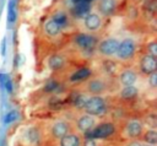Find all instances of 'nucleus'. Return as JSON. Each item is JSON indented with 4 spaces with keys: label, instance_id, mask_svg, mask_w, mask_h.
I'll return each mask as SVG.
<instances>
[{
    "label": "nucleus",
    "instance_id": "f03ea898",
    "mask_svg": "<svg viewBox=\"0 0 157 146\" xmlns=\"http://www.w3.org/2000/svg\"><path fill=\"white\" fill-rule=\"evenodd\" d=\"M135 49H136V43L134 39L131 38H125L124 40L119 42L118 49H117V55L119 59L121 60H128L130 58L134 56L135 54Z\"/></svg>",
    "mask_w": 157,
    "mask_h": 146
},
{
    "label": "nucleus",
    "instance_id": "0eeeda50",
    "mask_svg": "<svg viewBox=\"0 0 157 146\" xmlns=\"http://www.w3.org/2000/svg\"><path fill=\"white\" fill-rule=\"evenodd\" d=\"M102 26V18L98 13H92L90 12L85 17V27L88 31H96Z\"/></svg>",
    "mask_w": 157,
    "mask_h": 146
},
{
    "label": "nucleus",
    "instance_id": "2f4dec72",
    "mask_svg": "<svg viewBox=\"0 0 157 146\" xmlns=\"http://www.w3.org/2000/svg\"><path fill=\"white\" fill-rule=\"evenodd\" d=\"M128 146H142V145H141L139 141H132V142H130Z\"/></svg>",
    "mask_w": 157,
    "mask_h": 146
},
{
    "label": "nucleus",
    "instance_id": "a878e982",
    "mask_svg": "<svg viewBox=\"0 0 157 146\" xmlns=\"http://www.w3.org/2000/svg\"><path fill=\"white\" fill-rule=\"evenodd\" d=\"M148 83L151 87H157V72H152L148 75Z\"/></svg>",
    "mask_w": 157,
    "mask_h": 146
},
{
    "label": "nucleus",
    "instance_id": "7c9ffc66",
    "mask_svg": "<svg viewBox=\"0 0 157 146\" xmlns=\"http://www.w3.org/2000/svg\"><path fill=\"white\" fill-rule=\"evenodd\" d=\"M92 0H71L72 5H78V4H85V2H91Z\"/></svg>",
    "mask_w": 157,
    "mask_h": 146
},
{
    "label": "nucleus",
    "instance_id": "f257e3e1",
    "mask_svg": "<svg viewBox=\"0 0 157 146\" xmlns=\"http://www.w3.org/2000/svg\"><path fill=\"white\" fill-rule=\"evenodd\" d=\"M83 109L88 115H92V117L102 115L107 110V103L101 96H92V97H88Z\"/></svg>",
    "mask_w": 157,
    "mask_h": 146
},
{
    "label": "nucleus",
    "instance_id": "f8f14e48",
    "mask_svg": "<svg viewBox=\"0 0 157 146\" xmlns=\"http://www.w3.org/2000/svg\"><path fill=\"white\" fill-rule=\"evenodd\" d=\"M137 75L132 71V70H124L120 75V82L121 85L125 86H134V83L136 82Z\"/></svg>",
    "mask_w": 157,
    "mask_h": 146
},
{
    "label": "nucleus",
    "instance_id": "412c9836",
    "mask_svg": "<svg viewBox=\"0 0 157 146\" xmlns=\"http://www.w3.org/2000/svg\"><path fill=\"white\" fill-rule=\"evenodd\" d=\"M144 140L147 142V145H152L155 146L157 144V131L155 129L148 130L145 135H144Z\"/></svg>",
    "mask_w": 157,
    "mask_h": 146
},
{
    "label": "nucleus",
    "instance_id": "c85d7f7f",
    "mask_svg": "<svg viewBox=\"0 0 157 146\" xmlns=\"http://www.w3.org/2000/svg\"><path fill=\"white\" fill-rule=\"evenodd\" d=\"M83 146H97V145H96V142H94L93 139L87 137V139L85 140V142H83Z\"/></svg>",
    "mask_w": 157,
    "mask_h": 146
},
{
    "label": "nucleus",
    "instance_id": "39448f33",
    "mask_svg": "<svg viewBox=\"0 0 157 146\" xmlns=\"http://www.w3.org/2000/svg\"><path fill=\"white\" fill-rule=\"evenodd\" d=\"M118 45H119V40L118 39H115V38H107V39H103L99 43L98 50L104 56H112V55H114L117 53Z\"/></svg>",
    "mask_w": 157,
    "mask_h": 146
},
{
    "label": "nucleus",
    "instance_id": "473e14b6",
    "mask_svg": "<svg viewBox=\"0 0 157 146\" xmlns=\"http://www.w3.org/2000/svg\"><path fill=\"white\" fill-rule=\"evenodd\" d=\"M7 83H6V88H7V91H11V82L10 81H6Z\"/></svg>",
    "mask_w": 157,
    "mask_h": 146
},
{
    "label": "nucleus",
    "instance_id": "9b49d317",
    "mask_svg": "<svg viewBox=\"0 0 157 146\" xmlns=\"http://www.w3.org/2000/svg\"><path fill=\"white\" fill-rule=\"evenodd\" d=\"M142 133V124L140 120H130L126 125V134L130 137H137Z\"/></svg>",
    "mask_w": 157,
    "mask_h": 146
},
{
    "label": "nucleus",
    "instance_id": "393cba45",
    "mask_svg": "<svg viewBox=\"0 0 157 146\" xmlns=\"http://www.w3.org/2000/svg\"><path fill=\"white\" fill-rule=\"evenodd\" d=\"M147 52H148V55H152V56H157V43L156 42H151L148 43L147 45Z\"/></svg>",
    "mask_w": 157,
    "mask_h": 146
},
{
    "label": "nucleus",
    "instance_id": "5701e85b",
    "mask_svg": "<svg viewBox=\"0 0 157 146\" xmlns=\"http://www.w3.org/2000/svg\"><path fill=\"white\" fill-rule=\"evenodd\" d=\"M27 137H28V140H29L32 144H36V142L39 140V133L37 131V129L31 128V129L27 130Z\"/></svg>",
    "mask_w": 157,
    "mask_h": 146
},
{
    "label": "nucleus",
    "instance_id": "f704fd0d",
    "mask_svg": "<svg viewBox=\"0 0 157 146\" xmlns=\"http://www.w3.org/2000/svg\"><path fill=\"white\" fill-rule=\"evenodd\" d=\"M142 146H152V145H142Z\"/></svg>",
    "mask_w": 157,
    "mask_h": 146
},
{
    "label": "nucleus",
    "instance_id": "ddd939ff",
    "mask_svg": "<svg viewBox=\"0 0 157 146\" xmlns=\"http://www.w3.org/2000/svg\"><path fill=\"white\" fill-rule=\"evenodd\" d=\"M104 90H105V85L102 80L96 79V80L90 81V83H88V91L93 96H99Z\"/></svg>",
    "mask_w": 157,
    "mask_h": 146
},
{
    "label": "nucleus",
    "instance_id": "9d476101",
    "mask_svg": "<svg viewBox=\"0 0 157 146\" xmlns=\"http://www.w3.org/2000/svg\"><path fill=\"white\" fill-rule=\"evenodd\" d=\"M52 134L56 139H61L65 135H67L69 134V125H67V123H65L63 120L55 121L53 128H52Z\"/></svg>",
    "mask_w": 157,
    "mask_h": 146
},
{
    "label": "nucleus",
    "instance_id": "a211bd4d",
    "mask_svg": "<svg viewBox=\"0 0 157 146\" xmlns=\"http://www.w3.org/2000/svg\"><path fill=\"white\" fill-rule=\"evenodd\" d=\"M65 64V59L59 55V54H55V55H52L48 60V66L52 69V70H59L64 66Z\"/></svg>",
    "mask_w": 157,
    "mask_h": 146
},
{
    "label": "nucleus",
    "instance_id": "4be33fe9",
    "mask_svg": "<svg viewBox=\"0 0 157 146\" xmlns=\"http://www.w3.org/2000/svg\"><path fill=\"white\" fill-rule=\"evenodd\" d=\"M87 99H88L87 94H77L75 97V99H74V104L77 108H85V106L87 103Z\"/></svg>",
    "mask_w": 157,
    "mask_h": 146
},
{
    "label": "nucleus",
    "instance_id": "1a4fd4ad",
    "mask_svg": "<svg viewBox=\"0 0 157 146\" xmlns=\"http://www.w3.org/2000/svg\"><path fill=\"white\" fill-rule=\"evenodd\" d=\"M93 126H94V118L92 115L85 114L80 117L77 120V128L83 133H88L90 130L93 129Z\"/></svg>",
    "mask_w": 157,
    "mask_h": 146
},
{
    "label": "nucleus",
    "instance_id": "aec40b11",
    "mask_svg": "<svg viewBox=\"0 0 157 146\" xmlns=\"http://www.w3.org/2000/svg\"><path fill=\"white\" fill-rule=\"evenodd\" d=\"M121 97L125 98V99H131V98H135L137 94H139V90L135 87V86H125L121 92H120Z\"/></svg>",
    "mask_w": 157,
    "mask_h": 146
},
{
    "label": "nucleus",
    "instance_id": "6e6552de",
    "mask_svg": "<svg viewBox=\"0 0 157 146\" xmlns=\"http://www.w3.org/2000/svg\"><path fill=\"white\" fill-rule=\"evenodd\" d=\"M90 12H91V2L72 5V9H71V15L77 18H85Z\"/></svg>",
    "mask_w": 157,
    "mask_h": 146
},
{
    "label": "nucleus",
    "instance_id": "4468645a",
    "mask_svg": "<svg viewBox=\"0 0 157 146\" xmlns=\"http://www.w3.org/2000/svg\"><path fill=\"white\" fill-rule=\"evenodd\" d=\"M117 7V1L115 0H101L99 4V11L103 15H112L115 11Z\"/></svg>",
    "mask_w": 157,
    "mask_h": 146
},
{
    "label": "nucleus",
    "instance_id": "20e7f679",
    "mask_svg": "<svg viewBox=\"0 0 157 146\" xmlns=\"http://www.w3.org/2000/svg\"><path fill=\"white\" fill-rule=\"evenodd\" d=\"M74 42H75V44H76L78 48H81V49H83V50H90V52H91V50L96 47V44H97L96 37H93V36L90 34V33H80V34H77V36L75 37Z\"/></svg>",
    "mask_w": 157,
    "mask_h": 146
},
{
    "label": "nucleus",
    "instance_id": "cd10ccee",
    "mask_svg": "<svg viewBox=\"0 0 157 146\" xmlns=\"http://www.w3.org/2000/svg\"><path fill=\"white\" fill-rule=\"evenodd\" d=\"M15 18H16L15 5H13V2H11V5H10V9H9V20H10V22H13V21H15Z\"/></svg>",
    "mask_w": 157,
    "mask_h": 146
},
{
    "label": "nucleus",
    "instance_id": "b1692460",
    "mask_svg": "<svg viewBox=\"0 0 157 146\" xmlns=\"http://www.w3.org/2000/svg\"><path fill=\"white\" fill-rule=\"evenodd\" d=\"M103 66H104V70L108 72V74H114L117 71V64L112 60H104L103 61Z\"/></svg>",
    "mask_w": 157,
    "mask_h": 146
},
{
    "label": "nucleus",
    "instance_id": "f3484780",
    "mask_svg": "<svg viewBox=\"0 0 157 146\" xmlns=\"http://www.w3.org/2000/svg\"><path fill=\"white\" fill-rule=\"evenodd\" d=\"M52 20H53L55 23H58L60 28L66 27V26L69 25V16H67V13L64 12V11H56V12L52 16Z\"/></svg>",
    "mask_w": 157,
    "mask_h": 146
},
{
    "label": "nucleus",
    "instance_id": "bb28decb",
    "mask_svg": "<svg viewBox=\"0 0 157 146\" xmlns=\"http://www.w3.org/2000/svg\"><path fill=\"white\" fill-rule=\"evenodd\" d=\"M56 88H58V83H56L55 81H50V82H48V83L45 85L44 91H45V92H53V91L56 90Z\"/></svg>",
    "mask_w": 157,
    "mask_h": 146
},
{
    "label": "nucleus",
    "instance_id": "72a5a7b5",
    "mask_svg": "<svg viewBox=\"0 0 157 146\" xmlns=\"http://www.w3.org/2000/svg\"><path fill=\"white\" fill-rule=\"evenodd\" d=\"M2 54H5V40H2Z\"/></svg>",
    "mask_w": 157,
    "mask_h": 146
},
{
    "label": "nucleus",
    "instance_id": "2eb2a0df",
    "mask_svg": "<svg viewBox=\"0 0 157 146\" xmlns=\"http://www.w3.org/2000/svg\"><path fill=\"white\" fill-rule=\"evenodd\" d=\"M61 28L59 27L58 23H55L52 18H49L48 21H45L44 23V32L49 36V37H56L60 33Z\"/></svg>",
    "mask_w": 157,
    "mask_h": 146
},
{
    "label": "nucleus",
    "instance_id": "6ab92c4d",
    "mask_svg": "<svg viewBox=\"0 0 157 146\" xmlns=\"http://www.w3.org/2000/svg\"><path fill=\"white\" fill-rule=\"evenodd\" d=\"M90 75H91V70L87 67H82V69H78L76 72H74V75L70 77V80L72 82H77L81 80H86Z\"/></svg>",
    "mask_w": 157,
    "mask_h": 146
},
{
    "label": "nucleus",
    "instance_id": "7ed1b4c3",
    "mask_svg": "<svg viewBox=\"0 0 157 146\" xmlns=\"http://www.w3.org/2000/svg\"><path fill=\"white\" fill-rule=\"evenodd\" d=\"M114 130L115 129L112 123H103L96 126L94 129L90 130V134L87 133V136H90V139H103L110 136L114 133Z\"/></svg>",
    "mask_w": 157,
    "mask_h": 146
},
{
    "label": "nucleus",
    "instance_id": "c756f323",
    "mask_svg": "<svg viewBox=\"0 0 157 146\" xmlns=\"http://www.w3.org/2000/svg\"><path fill=\"white\" fill-rule=\"evenodd\" d=\"M16 118V113L15 112H11L10 114H7V117H6V119H5V121L6 123H9V121H11V120H13Z\"/></svg>",
    "mask_w": 157,
    "mask_h": 146
},
{
    "label": "nucleus",
    "instance_id": "423d86ee",
    "mask_svg": "<svg viewBox=\"0 0 157 146\" xmlns=\"http://www.w3.org/2000/svg\"><path fill=\"white\" fill-rule=\"evenodd\" d=\"M140 69L146 75L155 72L157 70V59L152 55H148V54L144 55L141 61H140Z\"/></svg>",
    "mask_w": 157,
    "mask_h": 146
},
{
    "label": "nucleus",
    "instance_id": "dca6fc26",
    "mask_svg": "<svg viewBox=\"0 0 157 146\" xmlns=\"http://www.w3.org/2000/svg\"><path fill=\"white\" fill-rule=\"evenodd\" d=\"M60 146H81V139L75 134H67L60 139Z\"/></svg>",
    "mask_w": 157,
    "mask_h": 146
}]
</instances>
